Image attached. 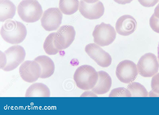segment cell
<instances>
[{
  "label": "cell",
  "mask_w": 159,
  "mask_h": 115,
  "mask_svg": "<svg viewBox=\"0 0 159 115\" xmlns=\"http://www.w3.org/2000/svg\"><path fill=\"white\" fill-rule=\"evenodd\" d=\"M25 55L24 48L19 45L12 46L3 53L1 51V69L5 71L14 70L23 61Z\"/></svg>",
  "instance_id": "1"
},
{
  "label": "cell",
  "mask_w": 159,
  "mask_h": 115,
  "mask_svg": "<svg viewBox=\"0 0 159 115\" xmlns=\"http://www.w3.org/2000/svg\"><path fill=\"white\" fill-rule=\"evenodd\" d=\"M1 35L7 42L11 44H17L25 39L27 30L22 23L14 20L7 21L2 25Z\"/></svg>",
  "instance_id": "2"
},
{
  "label": "cell",
  "mask_w": 159,
  "mask_h": 115,
  "mask_svg": "<svg viewBox=\"0 0 159 115\" xmlns=\"http://www.w3.org/2000/svg\"><path fill=\"white\" fill-rule=\"evenodd\" d=\"M74 79L77 86L84 90L92 89L98 78V74L95 69L90 65H83L76 70Z\"/></svg>",
  "instance_id": "3"
},
{
  "label": "cell",
  "mask_w": 159,
  "mask_h": 115,
  "mask_svg": "<svg viewBox=\"0 0 159 115\" xmlns=\"http://www.w3.org/2000/svg\"><path fill=\"white\" fill-rule=\"evenodd\" d=\"M17 10L21 19L28 23L38 21L43 12L41 5L36 0H23L19 4Z\"/></svg>",
  "instance_id": "4"
},
{
  "label": "cell",
  "mask_w": 159,
  "mask_h": 115,
  "mask_svg": "<svg viewBox=\"0 0 159 115\" xmlns=\"http://www.w3.org/2000/svg\"><path fill=\"white\" fill-rule=\"evenodd\" d=\"M116 34L113 26L103 22L96 25L92 33L94 42L102 47L111 44L115 40Z\"/></svg>",
  "instance_id": "5"
},
{
  "label": "cell",
  "mask_w": 159,
  "mask_h": 115,
  "mask_svg": "<svg viewBox=\"0 0 159 115\" xmlns=\"http://www.w3.org/2000/svg\"><path fill=\"white\" fill-rule=\"evenodd\" d=\"M137 66L140 75L145 77H150L157 73L159 63L156 56L149 53L145 54L140 58Z\"/></svg>",
  "instance_id": "6"
},
{
  "label": "cell",
  "mask_w": 159,
  "mask_h": 115,
  "mask_svg": "<svg viewBox=\"0 0 159 115\" xmlns=\"http://www.w3.org/2000/svg\"><path fill=\"white\" fill-rule=\"evenodd\" d=\"M116 73L117 77L121 82L128 84L135 79L138 72L137 66L134 62L129 60H125L118 65Z\"/></svg>",
  "instance_id": "7"
},
{
  "label": "cell",
  "mask_w": 159,
  "mask_h": 115,
  "mask_svg": "<svg viewBox=\"0 0 159 115\" xmlns=\"http://www.w3.org/2000/svg\"><path fill=\"white\" fill-rule=\"evenodd\" d=\"M62 16V12L59 8H49L43 14L41 19V25L48 31L56 30L61 25Z\"/></svg>",
  "instance_id": "8"
},
{
  "label": "cell",
  "mask_w": 159,
  "mask_h": 115,
  "mask_svg": "<svg viewBox=\"0 0 159 115\" xmlns=\"http://www.w3.org/2000/svg\"><path fill=\"white\" fill-rule=\"evenodd\" d=\"M75 35L73 26L69 25L62 26L55 33L54 42L56 47L60 51L67 48L73 42Z\"/></svg>",
  "instance_id": "9"
},
{
  "label": "cell",
  "mask_w": 159,
  "mask_h": 115,
  "mask_svg": "<svg viewBox=\"0 0 159 115\" xmlns=\"http://www.w3.org/2000/svg\"><path fill=\"white\" fill-rule=\"evenodd\" d=\"M85 51L88 55L97 64L103 67H106L111 64L112 58L110 55L99 46L94 43L86 45Z\"/></svg>",
  "instance_id": "10"
},
{
  "label": "cell",
  "mask_w": 159,
  "mask_h": 115,
  "mask_svg": "<svg viewBox=\"0 0 159 115\" xmlns=\"http://www.w3.org/2000/svg\"><path fill=\"white\" fill-rule=\"evenodd\" d=\"M79 10L85 18L90 19H97L102 16L104 12V7L102 3L98 1L92 3H88L83 0L80 1Z\"/></svg>",
  "instance_id": "11"
},
{
  "label": "cell",
  "mask_w": 159,
  "mask_h": 115,
  "mask_svg": "<svg viewBox=\"0 0 159 115\" xmlns=\"http://www.w3.org/2000/svg\"><path fill=\"white\" fill-rule=\"evenodd\" d=\"M19 74L25 81L32 83L36 81L40 77V68L38 63L35 61H26L20 66Z\"/></svg>",
  "instance_id": "12"
},
{
  "label": "cell",
  "mask_w": 159,
  "mask_h": 115,
  "mask_svg": "<svg viewBox=\"0 0 159 115\" xmlns=\"http://www.w3.org/2000/svg\"><path fill=\"white\" fill-rule=\"evenodd\" d=\"M137 26L136 21L131 15H125L120 17L116 24V30L119 34L128 36L133 33Z\"/></svg>",
  "instance_id": "13"
},
{
  "label": "cell",
  "mask_w": 159,
  "mask_h": 115,
  "mask_svg": "<svg viewBox=\"0 0 159 115\" xmlns=\"http://www.w3.org/2000/svg\"><path fill=\"white\" fill-rule=\"evenodd\" d=\"M34 60L39 65L40 68V77L41 78L50 77L53 74L55 65L52 60L48 57L45 55L39 56Z\"/></svg>",
  "instance_id": "14"
},
{
  "label": "cell",
  "mask_w": 159,
  "mask_h": 115,
  "mask_svg": "<svg viewBox=\"0 0 159 115\" xmlns=\"http://www.w3.org/2000/svg\"><path fill=\"white\" fill-rule=\"evenodd\" d=\"M98 72V81L95 86L92 89V91L98 94H105L109 91L111 88L112 83L111 77L105 71H100Z\"/></svg>",
  "instance_id": "15"
},
{
  "label": "cell",
  "mask_w": 159,
  "mask_h": 115,
  "mask_svg": "<svg viewBox=\"0 0 159 115\" xmlns=\"http://www.w3.org/2000/svg\"><path fill=\"white\" fill-rule=\"evenodd\" d=\"M50 91L45 85L41 83H34L27 90L25 97H49Z\"/></svg>",
  "instance_id": "16"
},
{
  "label": "cell",
  "mask_w": 159,
  "mask_h": 115,
  "mask_svg": "<svg viewBox=\"0 0 159 115\" xmlns=\"http://www.w3.org/2000/svg\"><path fill=\"white\" fill-rule=\"evenodd\" d=\"M16 11L15 6L10 0H0V21L12 18Z\"/></svg>",
  "instance_id": "17"
},
{
  "label": "cell",
  "mask_w": 159,
  "mask_h": 115,
  "mask_svg": "<svg viewBox=\"0 0 159 115\" xmlns=\"http://www.w3.org/2000/svg\"><path fill=\"white\" fill-rule=\"evenodd\" d=\"M79 3L78 0H60L59 8L64 14L71 15L77 11Z\"/></svg>",
  "instance_id": "18"
},
{
  "label": "cell",
  "mask_w": 159,
  "mask_h": 115,
  "mask_svg": "<svg viewBox=\"0 0 159 115\" xmlns=\"http://www.w3.org/2000/svg\"><path fill=\"white\" fill-rule=\"evenodd\" d=\"M129 91L131 97H146L148 96V93L145 87L141 84L137 82L130 83L127 86Z\"/></svg>",
  "instance_id": "19"
},
{
  "label": "cell",
  "mask_w": 159,
  "mask_h": 115,
  "mask_svg": "<svg viewBox=\"0 0 159 115\" xmlns=\"http://www.w3.org/2000/svg\"><path fill=\"white\" fill-rule=\"evenodd\" d=\"M55 33L52 32L49 34L46 38L43 43V49L46 53L49 55H55L60 51L55 45Z\"/></svg>",
  "instance_id": "20"
},
{
  "label": "cell",
  "mask_w": 159,
  "mask_h": 115,
  "mask_svg": "<svg viewBox=\"0 0 159 115\" xmlns=\"http://www.w3.org/2000/svg\"><path fill=\"white\" fill-rule=\"evenodd\" d=\"M109 97H131V94L127 89L119 87L113 90L110 93Z\"/></svg>",
  "instance_id": "21"
},
{
  "label": "cell",
  "mask_w": 159,
  "mask_h": 115,
  "mask_svg": "<svg viewBox=\"0 0 159 115\" xmlns=\"http://www.w3.org/2000/svg\"><path fill=\"white\" fill-rule=\"evenodd\" d=\"M151 87L153 92L159 94V73L153 76L151 80Z\"/></svg>",
  "instance_id": "22"
},
{
  "label": "cell",
  "mask_w": 159,
  "mask_h": 115,
  "mask_svg": "<svg viewBox=\"0 0 159 115\" xmlns=\"http://www.w3.org/2000/svg\"><path fill=\"white\" fill-rule=\"evenodd\" d=\"M151 28L155 32L159 33V18L152 14L149 20Z\"/></svg>",
  "instance_id": "23"
},
{
  "label": "cell",
  "mask_w": 159,
  "mask_h": 115,
  "mask_svg": "<svg viewBox=\"0 0 159 115\" xmlns=\"http://www.w3.org/2000/svg\"><path fill=\"white\" fill-rule=\"evenodd\" d=\"M159 0H138L139 3L146 7H152L155 6Z\"/></svg>",
  "instance_id": "24"
},
{
  "label": "cell",
  "mask_w": 159,
  "mask_h": 115,
  "mask_svg": "<svg viewBox=\"0 0 159 115\" xmlns=\"http://www.w3.org/2000/svg\"><path fill=\"white\" fill-rule=\"evenodd\" d=\"M133 0H114V1L117 3L122 5L130 3Z\"/></svg>",
  "instance_id": "25"
},
{
  "label": "cell",
  "mask_w": 159,
  "mask_h": 115,
  "mask_svg": "<svg viewBox=\"0 0 159 115\" xmlns=\"http://www.w3.org/2000/svg\"><path fill=\"white\" fill-rule=\"evenodd\" d=\"M148 97H159V94L156 93L152 90L150 91L148 93Z\"/></svg>",
  "instance_id": "26"
},
{
  "label": "cell",
  "mask_w": 159,
  "mask_h": 115,
  "mask_svg": "<svg viewBox=\"0 0 159 115\" xmlns=\"http://www.w3.org/2000/svg\"><path fill=\"white\" fill-rule=\"evenodd\" d=\"M87 3H94L99 1V0H83Z\"/></svg>",
  "instance_id": "27"
},
{
  "label": "cell",
  "mask_w": 159,
  "mask_h": 115,
  "mask_svg": "<svg viewBox=\"0 0 159 115\" xmlns=\"http://www.w3.org/2000/svg\"><path fill=\"white\" fill-rule=\"evenodd\" d=\"M158 58L159 61V43L157 48Z\"/></svg>",
  "instance_id": "28"
},
{
  "label": "cell",
  "mask_w": 159,
  "mask_h": 115,
  "mask_svg": "<svg viewBox=\"0 0 159 115\" xmlns=\"http://www.w3.org/2000/svg\"><path fill=\"white\" fill-rule=\"evenodd\" d=\"M158 4V5H159V3Z\"/></svg>",
  "instance_id": "29"
}]
</instances>
